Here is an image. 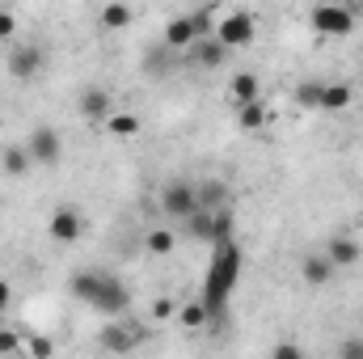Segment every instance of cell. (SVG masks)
Returning a JSON list of instances; mask_svg holds the SVG:
<instances>
[{"mask_svg": "<svg viewBox=\"0 0 363 359\" xmlns=\"http://www.w3.org/2000/svg\"><path fill=\"white\" fill-rule=\"evenodd\" d=\"M34 161H30V153H26V144L21 148H4V174H13V178H21L26 170H30Z\"/></svg>", "mask_w": 363, "mask_h": 359, "instance_id": "cell-18", "label": "cell"}, {"mask_svg": "<svg viewBox=\"0 0 363 359\" xmlns=\"http://www.w3.org/2000/svg\"><path fill=\"white\" fill-rule=\"evenodd\" d=\"M313 30L317 34H330V38H342L355 30V13L347 4H317L313 9Z\"/></svg>", "mask_w": 363, "mask_h": 359, "instance_id": "cell-5", "label": "cell"}, {"mask_svg": "<svg viewBox=\"0 0 363 359\" xmlns=\"http://www.w3.org/2000/svg\"><path fill=\"white\" fill-rule=\"evenodd\" d=\"M334 263H330V254H308L304 263H300V279L308 283V287H325L330 279H334Z\"/></svg>", "mask_w": 363, "mask_h": 359, "instance_id": "cell-11", "label": "cell"}, {"mask_svg": "<svg viewBox=\"0 0 363 359\" xmlns=\"http://www.w3.org/2000/svg\"><path fill=\"white\" fill-rule=\"evenodd\" d=\"M233 101H237V106L258 101V77H254V72H237V77H233Z\"/></svg>", "mask_w": 363, "mask_h": 359, "instance_id": "cell-17", "label": "cell"}, {"mask_svg": "<svg viewBox=\"0 0 363 359\" xmlns=\"http://www.w3.org/2000/svg\"><path fill=\"white\" fill-rule=\"evenodd\" d=\"M237 118H241V127H245V131H254V127H262V123H267V110H262L258 101H245Z\"/></svg>", "mask_w": 363, "mask_h": 359, "instance_id": "cell-23", "label": "cell"}, {"mask_svg": "<svg viewBox=\"0 0 363 359\" xmlns=\"http://www.w3.org/2000/svg\"><path fill=\"white\" fill-rule=\"evenodd\" d=\"M38 68H43V51H38V47H17V51L9 55V77H13V81H30Z\"/></svg>", "mask_w": 363, "mask_h": 359, "instance_id": "cell-10", "label": "cell"}, {"mask_svg": "<svg viewBox=\"0 0 363 359\" xmlns=\"http://www.w3.org/2000/svg\"><path fill=\"white\" fill-rule=\"evenodd\" d=\"M9 296H13V287H9V283H4V279H0V313H4V309H9Z\"/></svg>", "mask_w": 363, "mask_h": 359, "instance_id": "cell-27", "label": "cell"}, {"mask_svg": "<svg viewBox=\"0 0 363 359\" xmlns=\"http://www.w3.org/2000/svg\"><path fill=\"white\" fill-rule=\"evenodd\" d=\"M72 296L85 300L97 313H106V317L127 313V287L110 270H81V275H72Z\"/></svg>", "mask_w": 363, "mask_h": 359, "instance_id": "cell-2", "label": "cell"}, {"mask_svg": "<svg viewBox=\"0 0 363 359\" xmlns=\"http://www.w3.org/2000/svg\"><path fill=\"white\" fill-rule=\"evenodd\" d=\"M351 101H355V89H351V85H342V81H334V85H321V110L338 114V110H347Z\"/></svg>", "mask_w": 363, "mask_h": 359, "instance_id": "cell-14", "label": "cell"}, {"mask_svg": "<svg viewBox=\"0 0 363 359\" xmlns=\"http://www.w3.org/2000/svg\"><path fill=\"white\" fill-rule=\"evenodd\" d=\"M101 26H106V30H123V26H131V4L110 0V4L101 9Z\"/></svg>", "mask_w": 363, "mask_h": 359, "instance_id": "cell-16", "label": "cell"}, {"mask_svg": "<svg viewBox=\"0 0 363 359\" xmlns=\"http://www.w3.org/2000/svg\"><path fill=\"white\" fill-rule=\"evenodd\" d=\"M216 38L228 47V51H241L254 43V17L250 13H228L224 21H216Z\"/></svg>", "mask_w": 363, "mask_h": 359, "instance_id": "cell-7", "label": "cell"}, {"mask_svg": "<svg viewBox=\"0 0 363 359\" xmlns=\"http://www.w3.org/2000/svg\"><path fill=\"white\" fill-rule=\"evenodd\" d=\"M351 13H355V17H363V0H351Z\"/></svg>", "mask_w": 363, "mask_h": 359, "instance_id": "cell-28", "label": "cell"}, {"mask_svg": "<svg viewBox=\"0 0 363 359\" xmlns=\"http://www.w3.org/2000/svg\"><path fill=\"white\" fill-rule=\"evenodd\" d=\"M77 110H81V118H85V123L106 127V118L114 114V101H110V93L101 89V85H85L81 97H77Z\"/></svg>", "mask_w": 363, "mask_h": 359, "instance_id": "cell-8", "label": "cell"}, {"mask_svg": "<svg viewBox=\"0 0 363 359\" xmlns=\"http://www.w3.org/2000/svg\"><path fill=\"white\" fill-rule=\"evenodd\" d=\"M194 38H199L194 17H174V21L165 26V47H169V51H190Z\"/></svg>", "mask_w": 363, "mask_h": 359, "instance_id": "cell-12", "label": "cell"}, {"mask_svg": "<svg viewBox=\"0 0 363 359\" xmlns=\"http://www.w3.org/2000/svg\"><path fill=\"white\" fill-rule=\"evenodd\" d=\"M106 127H110L114 136H135V131H140V118H135V114H123V110H114V114L106 118Z\"/></svg>", "mask_w": 363, "mask_h": 359, "instance_id": "cell-20", "label": "cell"}, {"mask_svg": "<svg viewBox=\"0 0 363 359\" xmlns=\"http://www.w3.org/2000/svg\"><path fill=\"white\" fill-rule=\"evenodd\" d=\"M237 279H241V250H237V241L233 237L211 241V267H207V279H203V304H207L211 317L228 304Z\"/></svg>", "mask_w": 363, "mask_h": 359, "instance_id": "cell-1", "label": "cell"}, {"mask_svg": "<svg viewBox=\"0 0 363 359\" xmlns=\"http://www.w3.org/2000/svg\"><path fill=\"white\" fill-rule=\"evenodd\" d=\"M338 351H342V355H351V359H363V338H347Z\"/></svg>", "mask_w": 363, "mask_h": 359, "instance_id": "cell-25", "label": "cell"}, {"mask_svg": "<svg viewBox=\"0 0 363 359\" xmlns=\"http://www.w3.org/2000/svg\"><path fill=\"white\" fill-rule=\"evenodd\" d=\"M190 55H194V64L199 68H220L224 60H228V47L216 38V30L211 34H199L194 43H190Z\"/></svg>", "mask_w": 363, "mask_h": 359, "instance_id": "cell-9", "label": "cell"}, {"mask_svg": "<svg viewBox=\"0 0 363 359\" xmlns=\"http://www.w3.org/2000/svg\"><path fill=\"white\" fill-rule=\"evenodd\" d=\"M9 38H13V13L0 9V43H9Z\"/></svg>", "mask_w": 363, "mask_h": 359, "instance_id": "cell-24", "label": "cell"}, {"mask_svg": "<svg viewBox=\"0 0 363 359\" xmlns=\"http://www.w3.org/2000/svg\"><path fill=\"white\" fill-rule=\"evenodd\" d=\"M325 254H330L334 267H355V263L363 258V245L355 241V237H334V241L325 245Z\"/></svg>", "mask_w": 363, "mask_h": 359, "instance_id": "cell-13", "label": "cell"}, {"mask_svg": "<svg viewBox=\"0 0 363 359\" xmlns=\"http://www.w3.org/2000/svg\"><path fill=\"white\" fill-rule=\"evenodd\" d=\"M178 321L194 330V326H207V321H211V313H207V304L199 300V304H186V309H178Z\"/></svg>", "mask_w": 363, "mask_h": 359, "instance_id": "cell-21", "label": "cell"}, {"mask_svg": "<svg viewBox=\"0 0 363 359\" xmlns=\"http://www.w3.org/2000/svg\"><path fill=\"white\" fill-rule=\"evenodd\" d=\"M0 351H17V334H9V330H0Z\"/></svg>", "mask_w": 363, "mask_h": 359, "instance_id": "cell-26", "label": "cell"}, {"mask_svg": "<svg viewBox=\"0 0 363 359\" xmlns=\"http://www.w3.org/2000/svg\"><path fill=\"white\" fill-rule=\"evenodd\" d=\"M296 101H300L304 110H321V81H304V85L296 89Z\"/></svg>", "mask_w": 363, "mask_h": 359, "instance_id": "cell-22", "label": "cell"}, {"mask_svg": "<svg viewBox=\"0 0 363 359\" xmlns=\"http://www.w3.org/2000/svg\"><path fill=\"white\" fill-rule=\"evenodd\" d=\"M199 207H203V211H224V207H228V186H224V182H203V186H199Z\"/></svg>", "mask_w": 363, "mask_h": 359, "instance_id": "cell-15", "label": "cell"}, {"mask_svg": "<svg viewBox=\"0 0 363 359\" xmlns=\"http://www.w3.org/2000/svg\"><path fill=\"white\" fill-rule=\"evenodd\" d=\"M26 153H30V161H34V165H47V170H55V165L64 161V136H60L55 127L38 123V127L26 136Z\"/></svg>", "mask_w": 363, "mask_h": 359, "instance_id": "cell-3", "label": "cell"}, {"mask_svg": "<svg viewBox=\"0 0 363 359\" xmlns=\"http://www.w3.org/2000/svg\"><path fill=\"white\" fill-rule=\"evenodd\" d=\"M47 237L60 241V245H77V241L85 237V216H81L77 207H60V211H51V220H47Z\"/></svg>", "mask_w": 363, "mask_h": 359, "instance_id": "cell-6", "label": "cell"}, {"mask_svg": "<svg viewBox=\"0 0 363 359\" xmlns=\"http://www.w3.org/2000/svg\"><path fill=\"white\" fill-rule=\"evenodd\" d=\"M161 211H165L169 224H186V220L199 211V186H190V182H169V186L161 190Z\"/></svg>", "mask_w": 363, "mask_h": 359, "instance_id": "cell-4", "label": "cell"}, {"mask_svg": "<svg viewBox=\"0 0 363 359\" xmlns=\"http://www.w3.org/2000/svg\"><path fill=\"white\" fill-rule=\"evenodd\" d=\"M144 245H148V254H157V258H165V254L174 250V233H169V228H152V233L144 237Z\"/></svg>", "mask_w": 363, "mask_h": 359, "instance_id": "cell-19", "label": "cell"}]
</instances>
